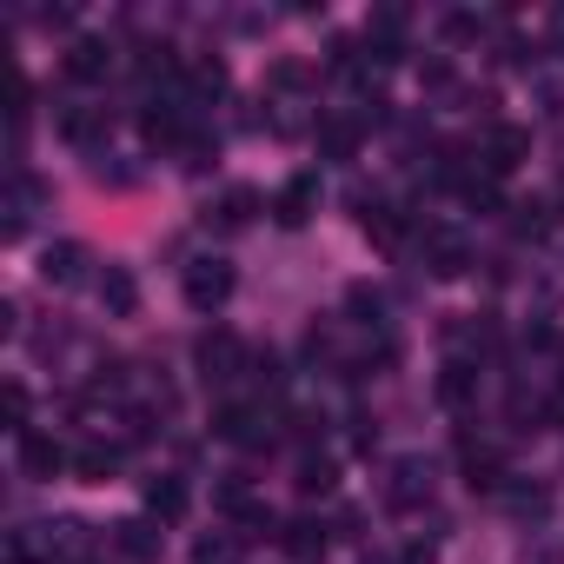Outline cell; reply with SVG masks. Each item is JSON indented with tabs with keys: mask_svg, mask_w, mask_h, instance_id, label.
<instances>
[{
	"mask_svg": "<svg viewBox=\"0 0 564 564\" xmlns=\"http://www.w3.org/2000/svg\"><path fill=\"white\" fill-rule=\"evenodd\" d=\"M432 491H438V465L425 458V452H405V458H392L386 465V478H379V505L386 511H425L432 505Z\"/></svg>",
	"mask_w": 564,
	"mask_h": 564,
	"instance_id": "obj_1",
	"label": "cell"
},
{
	"mask_svg": "<svg viewBox=\"0 0 564 564\" xmlns=\"http://www.w3.org/2000/svg\"><path fill=\"white\" fill-rule=\"evenodd\" d=\"M232 286H239V272H232V259H219V252H199V259H186V272H180V293H186L193 313H219V306L232 300Z\"/></svg>",
	"mask_w": 564,
	"mask_h": 564,
	"instance_id": "obj_2",
	"label": "cell"
},
{
	"mask_svg": "<svg viewBox=\"0 0 564 564\" xmlns=\"http://www.w3.org/2000/svg\"><path fill=\"white\" fill-rule=\"evenodd\" d=\"M193 359H199V379H206L213 392H226V386H239V379L252 372V346H246L239 333H226V326H219V333H206Z\"/></svg>",
	"mask_w": 564,
	"mask_h": 564,
	"instance_id": "obj_3",
	"label": "cell"
},
{
	"mask_svg": "<svg viewBox=\"0 0 564 564\" xmlns=\"http://www.w3.org/2000/svg\"><path fill=\"white\" fill-rule=\"evenodd\" d=\"M87 265H94V252L80 246V239H61V246H47L41 252V286L47 293H74V286H87Z\"/></svg>",
	"mask_w": 564,
	"mask_h": 564,
	"instance_id": "obj_4",
	"label": "cell"
},
{
	"mask_svg": "<svg viewBox=\"0 0 564 564\" xmlns=\"http://www.w3.org/2000/svg\"><path fill=\"white\" fill-rule=\"evenodd\" d=\"M14 445H21V478H34V485H54L61 471H74V452L54 432H21Z\"/></svg>",
	"mask_w": 564,
	"mask_h": 564,
	"instance_id": "obj_5",
	"label": "cell"
},
{
	"mask_svg": "<svg viewBox=\"0 0 564 564\" xmlns=\"http://www.w3.org/2000/svg\"><path fill=\"white\" fill-rule=\"evenodd\" d=\"M265 213H272L279 226H286V232H293V226H306V219L319 213V173H313V166H300L286 186L272 193V206H265Z\"/></svg>",
	"mask_w": 564,
	"mask_h": 564,
	"instance_id": "obj_6",
	"label": "cell"
},
{
	"mask_svg": "<svg viewBox=\"0 0 564 564\" xmlns=\"http://www.w3.org/2000/svg\"><path fill=\"white\" fill-rule=\"evenodd\" d=\"M524 160H531V133H524V127H511V120H498V127L485 133V147H478L485 180H498V173H511V166H524Z\"/></svg>",
	"mask_w": 564,
	"mask_h": 564,
	"instance_id": "obj_7",
	"label": "cell"
},
{
	"mask_svg": "<svg viewBox=\"0 0 564 564\" xmlns=\"http://www.w3.org/2000/svg\"><path fill=\"white\" fill-rule=\"evenodd\" d=\"M107 544H113L120 557H133V564H160V551H166V531H160L153 518H120V524L107 531Z\"/></svg>",
	"mask_w": 564,
	"mask_h": 564,
	"instance_id": "obj_8",
	"label": "cell"
},
{
	"mask_svg": "<svg viewBox=\"0 0 564 564\" xmlns=\"http://www.w3.org/2000/svg\"><path fill=\"white\" fill-rule=\"evenodd\" d=\"M425 265H432V279H465V265H471V246H465V232H452V226H432V232H425Z\"/></svg>",
	"mask_w": 564,
	"mask_h": 564,
	"instance_id": "obj_9",
	"label": "cell"
},
{
	"mask_svg": "<svg viewBox=\"0 0 564 564\" xmlns=\"http://www.w3.org/2000/svg\"><path fill=\"white\" fill-rule=\"evenodd\" d=\"M213 432H219L226 445H265V438H272V419H265V405H219Z\"/></svg>",
	"mask_w": 564,
	"mask_h": 564,
	"instance_id": "obj_10",
	"label": "cell"
},
{
	"mask_svg": "<svg viewBox=\"0 0 564 564\" xmlns=\"http://www.w3.org/2000/svg\"><path fill=\"white\" fill-rule=\"evenodd\" d=\"M94 286H100V306H107L113 319H133V313H140V286H133V272H127V265H113V259H107Z\"/></svg>",
	"mask_w": 564,
	"mask_h": 564,
	"instance_id": "obj_11",
	"label": "cell"
},
{
	"mask_svg": "<svg viewBox=\"0 0 564 564\" xmlns=\"http://www.w3.org/2000/svg\"><path fill=\"white\" fill-rule=\"evenodd\" d=\"M279 544H286V557H300V564H319L333 531H326V518H293L286 531H279Z\"/></svg>",
	"mask_w": 564,
	"mask_h": 564,
	"instance_id": "obj_12",
	"label": "cell"
},
{
	"mask_svg": "<svg viewBox=\"0 0 564 564\" xmlns=\"http://www.w3.org/2000/svg\"><path fill=\"white\" fill-rule=\"evenodd\" d=\"M67 74H74V80H107V74H113V41L80 34V41L67 47Z\"/></svg>",
	"mask_w": 564,
	"mask_h": 564,
	"instance_id": "obj_13",
	"label": "cell"
},
{
	"mask_svg": "<svg viewBox=\"0 0 564 564\" xmlns=\"http://www.w3.org/2000/svg\"><path fill=\"white\" fill-rule=\"evenodd\" d=\"M366 47H372L366 61H399V54H405V14H399V8L372 14V21H366Z\"/></svg>",
	"mask_w": 564,
	"mask_h": 564,
	"instance_id": "obj_14",
	"label": "cell"
},
{
	"mask_svg": "<svg viewBox=\"0 0 564 564\" xmlns=\"http://www.w3.org/2000/svg\"><path fill=\"white\" fill-rule=\"evenodd\" d=\"M252 213H259V193H252V186H226L219 206H206V226L239 232V226H252Z\"/></svg>",
	"mask_w": 564,
	"mask_h": 564,
	"instance_id": "obj_15",
	"label": "cell"
},
{
	"mask_svg": "<svg viewBox=\"0 0 564 564\" xmlns=\"http://www.w3.org/2000/svg\"><path fill=\"white\" fill-rule=\"evenodd\" d=\"M359 140H366V120H359V113H333V120L319 127V153H326V160H352Z\"/></svg>",
	"mask_w": 564,
	"mask_h": 564,
	"instance_id": "obj_16",
	"label": "cell"
},
{
	"mask_svg": "<svg viewBox=\"0 0 564 564\" xmlns=\"http://www.w3.org/2000/svg\"><path fill=\"white\" fill-rule=\"evenodd\" d=\"M491 498H498V505H505L511 518H531V524H538V518L551 511V491H544V485H524V478H505V485H498Z\"/></svg>",
	"mask_w": 564,
	"mask_h": 564,
	"instance_id": "obj_17",
	"label": "cell"
},
{
	"mask_svg": "<svg viewBox=\"0 0 564 564\" xmlns=\"http://www.w3.org/2000/svg\"><path fill=\"white\" fill-rule=\"evenodd\" d=\"M471 399H478V366H465V359H445V372H438V405L465 412Z\"/></svg>",
	"mask_w": 564,
	"mask_h": 564,
	"instance_id": "obj_18",
	"label": "cell"
},
{
	"mask_svg": "<svg viewBox=\"0 0 564 564\" xmlns=\"http://www.w3.org/2000/svg\"><path fill=\"white\" fill-rule=\"evenodd\" d=\"M113 471H120V445H100V438H94V445L74 452V478H80V485H107Z\"/></svg>",
	"mask_w": 564,
	"mask_h": 564,
	"instance_id": "obj_19",
	"label": "cell"
},
{
	"mask_svg": "<svg viewBox=\"0 0 564 564\" xmlns=\"http://www.w3.org/2000/svg\"><path fill=\"white\" fill-rule=\"evenodd\" d=\"M147 511H153L160 524H173V518L186 511V485H180L173 471H160V478H147Z\"/></svg>",
	"mask_w": 564,
	"mask_h": 564,
	"instance_id": "obj_20",
	"label": "cell"
},
{
	"mask_svg": "<svg viewBox=\"0 0 564 564\" xmlns=\"http://www.w3.org/2000/svg\"><path fill=\"white\" fill-rule=\"evenodd\" d=\"M61 133H67L74 147L94 153V140L107 133V107H67V113H61Z\"/></svg>",
	"mask_w": 564,
	"mask_h": 564,
	"instance_id": "obj_21",
	"label": "cell"
},
{
	"mask_svg": "<svg viewBox=\"0 0 564 564\" xmlns=\"http://www.w3.org/2000/svg\"><path fill=\"white\" fill-rule=\"evenodd\" d=\"M333 478H339V465H333V458H300V478H293V485H300L306 498H326V491H333Z\"/></svg>",
	"mask_w": 564,
	"mask_h": 564,
	"instance_id": "obj_22",
	"label": "cell"
},
{
	"mask_svg": "<svg viewBox=\"0 0 564 564\" xmlns=\"http://www.w3.org/2000/svg\"><path fill=\"white\" fill-rule=\"evenodd\" d=\"M359 226H366V239H379L386 252L399 246V219H392V206H359Z\"/></svg>",
	"mask_w": 564,
	"mask_h": 564,
	"instance_id": "obj_23",
	"label": "cell"
},
{
	"mask_svg": "<svg viewBox=\"0 0 564 564\" xmlns=\"http://www.w3.org/2000/svg\"><path fill=\"white\" fill-rule=\"evenodd\" d=\"M193 564H239V538H232V531L199 538V544H193Z\"/></svg>",
	"mask_w": 564,
	"mask_h": 564,
	"instance_id": "obj_24",
	"label": "cell"
},
{
	"mask_svg": "<svg viewBox=\"0 0 564 564\" xmlns=\"http://www.w3.org/2000/svg\"><path fill=\"white\" fill-rule=\"evenodd\" d=\"M0 412H8V432H14V438H21V432H34V425H28V386H21V379L0 386Z\"/></svg>",
	"mask_w": 564,
	"mask_h": 564,
	"instance_id": "obj_25",
	"label": "cell"
}]
</instances>
